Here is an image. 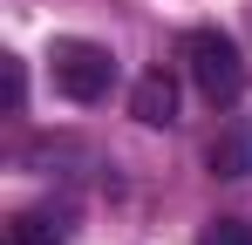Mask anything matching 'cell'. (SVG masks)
<instances>
[{"mask_svg": "<svg viewBox=\"0 0 252 245\" xmlns=\"http://www.w3.org/2000/svg\"><path fill=\"white\" fill-rule=\"evenodd\" d=\"M184 68L198 82V95L218 102V109H232L246 95V55H239V41L225 34V28H191L184 34Z\"/></svg>", "mask_w": 252, "mask_h": 245, "instance_id": "cell-1", "label": "cell"}, {"mask_svg": "<svg viewBox=\"0 0 252 245\" xmlns=\"http://www.w3.org/2000/svg\"><path fill=\"white\" fill-rule=\"evenodd\" d=\"M198 245H252V225L246 218H211L205 232H198Z\"/></svg>", "mask_w": 252, "mask_h": 245, "instance_id": "cell-6", "label": "cell"}, {"mask_svg": "<svg viewBox=\"0 0 252 245\" xmlns=\"http://www.w3.org/2000/svg\"><path fill=\"white\" fill-rule=\"evenodd\" d=\"M48 75H55V89H62L68 102H102V95L116 89V55H109L102 41L62 34L48 48Z\"/></svg>", "mask_w": 252, "mask_h": 245, "instance_id": "cell-2", "label": "cell"}, {"mask_svg": "<svg viewBox=\"0 0 252 245\" xmlns=\"http://www.w3.org/2000/svg\"><path fill=\"white\" fill-rule=\"evenodd\" d=\"M21 109H28V61L7 55V116H21Z\"/></svg>", "mask_w": 252, "mask_h": 245, "instance_id": "cell-7", "label": "cell"}, {"mask_svg": "<svg viewBox=\"0 0 252 245\" xmlns=\"http://www.w3.org/2000/svg\"><path fill=\"white\" fill-rule=\"evenodd\" d=\"M205 170H211V177H252V116L225 122V129L211 136V150H205Z\"/></svg>", "mask_w": 252, "mask_h": 245, "instance_id": "cell-5", "label": "cell"}, {"mask_svg": "<svg viewBox=\"0 0 252 245\" xmlns=\"http://www.w3.org/2000/svg\"><path fill=\"white\" fill-rule=\"evenodd\" d=\"M75 239V211L68 204H34V211H14L0 245H68Z\"/></svg>", "mask_w": 252, "mask_h": 245, "instance_id": "cell-3", "label": "cell"}, {"mask_svg": "<svg viewBox=\"0 0 252 245\" xmlns=\"http://www.w3.org/2000/svg\"><path fill=\"white\" fill-rule=\"evenodd\" d=\"M129 116L150 122V129H170V122H177V82H170L164 68L136 75V89H129Z\"/></svg>", "mask_w": 252, "mask_h": 245, "instance_id": "cell-4", "label": "cell"}]
</instances>
